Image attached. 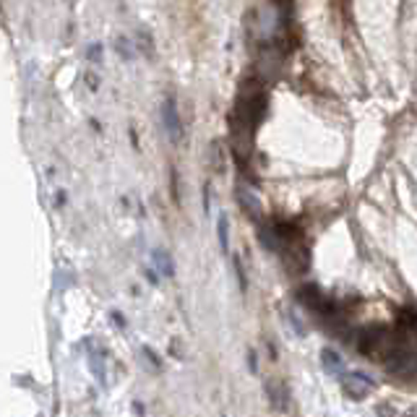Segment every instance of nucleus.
<instances>
[{
    "label": "nucleus",
    "instance_id": "obj_12",
    "mask_svg": "<svg viewBox=\"0 0 417 417\" xmlns=\"http://www.w3.org/2000/svg\"><path fill=\"white\" fill-rule=\"evenodd\" d=\"M110 316H112V321L118 323L120 329H125V318H120V313H118V310H112V313H110Z\"/></svg>",
    "mask_w": 417,
    "mask_h": 417
},
{
    "label": "nucleus",
    "instance_id": "obj_2",
    "mask_svg": "<svg viewBox=\"0 0 417 417\" xmlns=\"http://www.w3.org/2000/svg\"><path fill=\"white\" fill-rule=\"evenodd\" d=\"M342 389H345V394L349 399L360 402L373 389V381H370L368 376H363V373H347V376L342 373Z\"/></svg>",
    "mask_w": 417,
    "mask_h": 417
},
{
    "label": "nucleus",
    "instance_id": "obj_4",
    "mask_svg": "<svg viewBox=\"0 0 417 417\" xmlns=\"http://www.w3.org/2000/svg\"><path fill=\"white\" fill-rule=\"evenodd\" d=\"M152 258H154L159 274H162V276H175V261H172V256H170L167 250L156 248L154 253H152Z\"/></svg>",
    "mask_w": 417,
    "mask_h": 417
},
{
    "label": "nucleus",
    "instance_id": "obj_1",
    "mask_svg": "<svg viewBox=\"0 0 417 417\" xmlns=\"http://www.w3.org/2000/svg\"><path fill=\"white\" fill-rule=\"evenodd\" d=\"M162 125H165V133L170 136V141L178 143L183 139V120H180L178 105L172 96H167L162 102Z\"/></svg>",
    "mask_w": 417,
    "mask_h": 417
},
{
    "label": "nucleus",
    "instance_id": "obj_6",
    "mask_svg": "<svg viewBox=\"0 0 417 417\" xmlns=\"http://www.w3.org/2000/svg\"><path fill=\"white\" fill-rule=\"evenodd\" d=\"M321 360H323V368L329 370V373H336V376H342V358L336 355V352H332V349H323L321 352Z\"/></svg>",
    "mask_w": 417,
    "mask_h": 417
},
{
    "label": "nucleus",
    "instance_id": "obj_5",
    "mask_svg": "<svg viewBox=\"0 0 417 417\" xmlns=\"http://www.w3.org/2000/svg\"><path fill=\"white\" fill-rule=\"evenodd\" d=\"M216 238H219V250L222 253H230V222H227V214L216 216Z\"/></svg>",
    "mask_w": 417,
    "mask_h": 417
},
{
    "label": "nucleus",
    "instance_id": "obj_3",
    "mask_svg": "<svg viewBox=\"0 0 417 417\" xmlns=\"http://www.w3.org/2000/svg\"><path fill=\"white\" fill-rule=\"evenodd\" d=\"M238 203L243 206V212H245V214H250L253 219H261V201L256 199V193L253 191L238 185Z\"/></svg>",
    "mask_w": 417,
    "mask_h": 417
},
{
    "label": "nucleus",
    "instance_id": "obj_8",
    "mask_svg": "<svg viewBox=\"0 0 417 417\" xmlns=\"http://www.w3.org/2000/svg\"><path fill=\"white\" fill-rule=\"evenodd\" d=\"M203 214H212V185L203 188Z\"/></svg>",
    "mask_w": 417,
    "mask_h": 417
},
{
    "label": "nucleus",
    "instance_id": "obj_9",
    "mask_svg": "<svg viewBox=\"0 0 417 417\" xmlns=\"http://www.w3.org/2000/svg\"><path fill=\"white\" fill-rule=\"evenodd\" d=\"M118 52L125 60H133V52H131V48H128V39H118Z\"/></svg>",
    "mask_w": 417,
    "mask_h": 417
},
{
    "label": "nucleus",
    "instance_id": "obj_7",
    "mask_svg": "<svg viewBox=\"0 0 417 417\" xmlns=\"http://www.w3.org/2000/svg\"><path fill=\"white\" fill-rule=\"evenodd\" d=\"M235 272H238V285H240V292H245L248 289V285H245V272H243V263H240V258L235 256Z\"/></svg>",
    "mask_w": 417,
    "mask_h": 417
},
{
    "label": "nucleus",
    "instance_id": "obj_11",
    "mask_svg": "<svg viewBox=\"0 0 417 417\" xmlns=\"http://www.w3.org/2000/svg\"><path fill=\"white\" fill-rule=\"evenodd\" d=\"M143 274H146V279H149V282H152V285H159V276H156V272L154 269H152V266H149V269H143Z\"/></svg>",
    "mask_w": 417,
    "mask_h": 417
},
{
    "label": "nucleus",
    "instance_id": "obj_10",
    "mask_svg": "<svg viewBox=\"0 0 417 417\" xmlns=\"http://www.w3.org/2000/svg\"><path fill=\"white\" fill-rule=\"evenodd\" d=\"M86 58L96 63V60L102 58V45H92V48H89V52H86Z\"/></svg>",
    "mask_w": 417,
    "mask_h": 417
}]
</instances>
